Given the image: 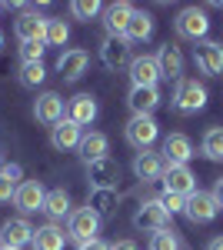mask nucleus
Returning <instances> with one entry per match:
<instances>
[{"label": "nucleus", "mask_w": 223, "mask_h": 250, "mask_svg": "<svg viewBox=\"0 0 223 250\" xmlns=\"http://www.w3.org/2000/svg\"><path fill=\"white\" fill-rule=\"evenodd\" d=\"M173 107H177L180 114H197V110H203L206 107V87L193 77L177 80V87H173Z\"/></svg>", "instance_id": "obj_1"}, {"label": "nucleus", "mask_w": 223, "mask_h": 250, "mask_svg": "<svg viewBox=\"0 0 223 250\" xmlns=\"http://www.w3.org/2000/svg\"><path fill=\"white\" fill-rule=\"evenodd\" d=\"M97 230H100V217L90 210V207H80V210L70 213L67 220V237L74 240L77 247H87L97 240Z\"/></svg>", "instance_id": "obj_2"}, {"label": "nucleus", "mask_w": 223, "mask_h": 250, "mask_svg": "<svg viewBox=\"0 0 223 250\" xmlns=\"http://www.w3.org/2000/svg\"><path fill=\"white\" fill-rule=\"evenodd\" d=\"M173 30H177L183 40L200 43V40H206L210 17H206V10H200V7H183V10L177 14V20H173Z\"/></svg>", "instance_id": "obj_3"}, {"label": "nucleus", "mask_w": 223, "mask_h": 250, "mask_svg": "<svg viewBox=\"0 0 223 250\" xmlns=\"http://www.w3.org/2000/svg\"><path fill=\"white\" fill-rule=\"evenodd\" d=\"M157 134H160V127H157L153 117H130V124H127V130H123L127 144H130L137 154H140V150H150L153 140H157Z\"/></svg>", "instance_id": "obj_4"}, {"label": "nucleus", "mask_w": 223, "mask_h": 250, "mask_svg": "<svg viewBox=\"0 0 223 250\" xmlns=\"http://www.w3.org/2000/svg\"><path fill=\"white\" fill-rule=\"evenodd\" d=\"M193 60H197V70L203 77H220L223 74V43H217V40H200L193 47Z\"/></svg>", "instance_id": "obj_5"}, {"label": "nucleus", "mask_w": 223, "mask_h": 250, "mask_svg": "<svg viewBox=\"0 0 223 250\" xmlns=\"http://www.w3.org/2000/svg\"><path fill=\"white\" fill-rule=\"evenodd\" d=\"M133 227L137 230H170V213L160 207V200H147V204H140L137 213H133Z\"/></svg>", "instance_id": "obj_6"}, {"label": "nucleus", "mask_w": 223, "mask_h": 250, "mask_svg": "<svg viewBox=\"0 0 223 250\" xmlns=\"http://www.w3.org/2000/svg\"><path fill=\"white\" fill-rule=\"evenodd\" d=\"M186 220L190 224H210L217 213H220V204H217V197L206 190H193L186 197Z\"/></svg>", "instance_id": "obj_7"}, {"label": "nucleus", "mask_w": 223, "mask_h": 250, "mask_svg": "<svg viewBox=\"0 0 223 250\" xmlns=\"http://www.w3.org/2000/svg\"><path fill=\"white\" fill-rule=\"evenodd\" d=\"M14 34L20 43H47V17H40L37 10H23L14 23Z\"/></svg>", "instance_id": "obj_8"}, {"label": "nucleus", "mask_w": 223, "mask_h": 250, "mask_svg": "<svg viewBox=\"0 0 223 250\" xmlns=\"http://www.w3.org/2000/svg\"><path fill=\"white\" fill-rule=\"evenodd\" d=\"M87 180L93 184V190H107V187H117V180H120V164H117L110 154L100 157V160L87 164Z\"/></svg>", "instance_id": "obj_9"}, {"label": "nucleus", "mask_w": 223, "mask_h": 250, "mask_svg": "<svg viewBox=\"0 0 223 250\" xmlns=\"http://www.w3.org/2000/svg\"><path fill=\"white\" fill-rule=\"evenodd\" d=\"M193 190H197V177L190 173V167L167 164V170H163V193H180V197H190Z\"/></svg>", "instance_id": "obj_10"}, {"label": "nucleus", "mask_w": 223, "mask_h": 250, "mask_svg": "<svg viewBox=\"0 0 223 250\" xmlns=\"http://www.w3.org/2000/svg\"><path fill=\"white\" fill-rule=\"evenodd\" d=\"M130 80H133V87H157V80H160V63H157V54L133 57L130 60Z\"/></svg>", "instance_id": "obj_11"}, {"label": "nucleus", "mask_w": 223, "mask_h": 250, "mask_svg": "<svg viewBox=\"0 0 223 250\" xmlns=\"http://www.w3.org/2000/svg\"><path fill=\"white\" fill-rule=\"evenodd\" d=\"M87 63H90V54H87V50H80V47L63 50V54L57 57V74L63 80H80L87 74Z\"/></svg>", "instance_id": "obj_12"}, {"label": "nucleus", "mask_w": 223, "mask_h": 250, "mask_svg": "<svg viewBox=\"0 0 223 250\" xmlns=\"http://www.w3.org/2000/svg\"><path fill=\"white\" fill-rule=\"evenodd\" d=\"M0 240L3 247H14V250H23L27 244H34V227L23 220V217H14L0 227Z\"/></svg>", "instance_id": "obj_13"}, {"label": "nucleus", "mask_w": 223, "mask_h": 250, "mask_svg": "<svg viewBox=\"0 0 223 250\" xmlns=\"http://www.w3.org/2000/svg\"><path fill=\"white\" fill-rule=\"evenodd\" d=\"M34 117H37L40 124H47V127H54L63 120V97L54 94V90H47V94H40L34 100Z\"/></svg>", "instance_id": "obj_14"}, {"label": "nucleus", "mask_w": 223, "mask_h": 250, "mask_svg": "<svg viewBox=\"0 0 223 250\" xmlns=\"http://www.w3.org/2000/svg\"><path fill=\"white\" fill-rule=\"evenodd\" d=\"M43 200H47V190L40 180H23L14 193V204H17L23 213H34V210H43Z\"/></svg>", "instance_id": "obj_15"}, {"label": "nucleus", "mask_w": 223, "mask_h": 250, "mask_svg": "<svg viewBox=\"0 0 223 250\" xmlns=\"http://www.w3.org/2000/svg\"><path fill=\"white\" fill-rule=\"evenodd\" d=\"M163 170H167V160H163V154H157V150H140V154L133 157V173H137L143 184L163 177Z\"/></svg>", "instance_id": "obj_16"}, {"label": "nucleus", "mask_w": 223, "mask_h": 250, "mask_svg": "<svg viewBox=\"0 0 223 250\" xmlns=\"http://www.w3.org/2000/svg\"><path fill=\"white\" fill-rule=\"evenodd\" d=\"M133 7L130 3H110L103 7V27H107V37H123L127 27H130Z\"/></svg>", "instance_id": "obj_17"}, {"label": "nucleus", "mask_w": 223, "mask_h": 250, "mask_svg": "<svg viewBox=\"0 0 223 250\" xmlns=\"http://www.w3.org/2000/svg\"><path fill=\"white\" fill-rule=\"evenodd\" d=\"M127 104H130L133 117H153V110L160 107V90L157 87H130Z\"/></svg>", "instance_id": "obj_18"}, {"label": "nucleus", "mask_w": 223, "mask_h": 250, "mask_svg": "<svg viewBox=\"0 0 223 250\" xmlns=\"http://www.w3.org/2000/svg\"><path fill=\"white\" fill-rule=\"evenodd\" d=\"M80 140H83V130L77 127L70 117H63L60 124L50 127V144H54L57 150H74V147H80Z\"/></svg>", "instance_id": "obj_19"}, {"label": "nucleus", "mask_w": 223, "mask_h": 250, "mask_svg": "<svg viewBox=\"0 0 223 250\" xmlns=\"http://www.w3.org/2000/svg\"><path fill=\"white\" fill-rule=\"evenodd\" d=\"M100 57L103 63L110 67V70H120V67H130V47H127V40L123 37H107L100 43Z\"/></svg>", "instance_id": "obj_20"}, {"label": "nucleus", "mask_w": 223, "mask_h": 250, "mask_svg": "<svg viewBox=\"0 0 223 250\" xmlns=\"http://www.w3.org/2000/svg\"><path fill=\"white\" fill-rule=\"evenodd\" d=\"M157 63H160V77L183 80V54H180V47L163 43V47L157 50Z\"/></svg>", "instance_id": "obj_21"}, {"label": "nucleus", "mask_w": 223, "mask_h": 250, "mask_svg": "<svg viewBox=\"0 0 223 250\" xmlns=\"http://www.w3.org/2000/svg\"><path fill=\"white\" fill-rule=\"evenodd\" d=\"M163 160L167 164H180V167H186V160L193 157V144H190V137L186 134H170L167 140H163Z\"/></svg>", "instance_id": "obj_22"}, {"label": "nucleus", "mask_w": 223, "mask_h": 250, "mask_svg": "<svg viewBox=\"0 0 223 250\" xmlns=\"http://www.w3.org/2000/svg\"><path fill=\"white\" fill-rule=\"evenodd\" d=\"M67 117L74 120L80 130H83L87 124H93V120H97V100H93L90 94H77L74 100L67 104Z\"/></svg>", "instance_id": "obj_23"}, {"label": "nucleus", "mask_w": 223, "mask_h": 250, "mask_svg": "<svg viewBox=\"0 0 223 250\" xmlns=\"http://www.w3.org/2000/svg\"><path fill=\"white\" fill-rule=\"evenodd\" d=\"M117 204H120V193H117V187H107V190H90V207L100 220H107V217H113L117 213Z\"/></svg>", "instance_id": "obj_24"}, {"label": "nucleus", "mask_w": 223, "mask_h": 250, "mask_svg": "<svg viewBox=\"0 0 223 250\" xmlns=\"http://www.w3.org/2000/svg\"><path fill=\"white\" fill-rule=\"evenodd\" d=\"M107 147H110V140H107V134H100V130H90V134H83V140H80V157L87 160V164H93V160H100V157H107Z\"/></svg>", "instance_id": "obj_25"}, {"label": "nucleus", "mask_w": 223, "mask_h": 250, "mask_svg": "<svg viewBox=\"0 0 223 250\" xmlns=\"http://www.w3.org/2000/svg\"><path fill=\"white\" fill-rule=\"evenodd\" d=\"M63 244H67V233L60 230L57 224H47V227L34 230V244L30 247L34 250H63Z\"/></svg>", "instance_id": "obj_26"}, {"label": "nucleus", "mask_w": 223, "mask_h": 250, "mask_svg": "<svg viewBox=\"0 0 223 250\" xmlns=\"http://www.w3.org/2000/svg\"><path fill=\"white\" fill-rule=\"evenodd\" d=\"M150 34H153V17H150L147 10H133L130 27H127L123 40H127V43H143V40H150Z\"/></svg>", "instance_id": "obj_27"}, {"label": "nucleus", "mask_w": 223, "mask_h": 250, "mask_svg": "<svg viewBox=\"0 0 223 250\" xmlns=\"http://www.w3.org/2000/svg\"><path fill=\"white\" fill-rule=\"evenodd\" d=\"M43 210L50 213L54 220H60V217H70V193L63 190V187H57V190H47V200H43Z\"/></svg>", "instance_id": "obj_28"}, {"label": "nucleus", "mask_w": 223, "mask_h": 250, "mask_svg": "<svg viewBox=\"0 0 223 250\" xmlns=\"http://www.w3.org/2000/svg\"><path fill=\"white\" fill-rule=\"evenodd\" d=\"M206 160H223V127H210L203 134V144H200Z\"/></svg>", "instance_id": "obj_29"}, {"label": "nucleus", "mask_w": 223, "mask_h": 250, "mask_svg": "<svg viewBox=\"0 0 223 250\" xmlns=\"http://www.w3.org/2000/svg\"><path fill=\"white\" fill-rule=\"evenodd\" d=\"M67 40H70V23L60 17H50L47 20V43L50 47H63Z\"/></svg>", "instance_id": "obj_30"}, {"label": "nucleus", "mask_w": 223, "mask_h": 250, "mask_svg": "<svg viewBox=\"0 0 223 250\" xmlns=\"http://www.w3.org/2000/svg\"><path fill=\"white\" fill-rule=\"evenodd\" d=\"M47 80V67L43 63H23L20 67V83L23 87H40Z\"/></svg>", "instance_id": "obj_31"}, {"label": "nucleus", "mask_w": 223, "mask_h": 250, "mask_svg": "<svg viewBox=\"0 0 223 250\" xmlns=\"http://www.w3.org/2000/svg\"><path fill=\"white\" fill-rule=\"evenodd\" d=\"M100 10H103V7H100L97 0H74V3H70V14H74L77 20H93Z\"/></svg>", "instance_id": "obj_32"}, {"label": "nucleus", "mask_w": 223, "mask_h": 250, "mask_svg": "<svg viewBox=\"0 0 223 250\" xmlns=\"http://www.w3.org/2000/svg\"><path fill=\"white\" fill-rule=\"evenodd\" d=\"M157 200H160V207H163L170 217H173V213H183V210H186V197H180V193H160Z\"/></svg>", "instance_id": "obj_33"}, {"label": "nucleus", "mask_w": 223, "mask_h": 250, "mask_svg": "<svg viewBox=\"0 0 223 250\" xmlns=\"http://www.w3.org/2000/svg\"><path fill=\"white\" fill-rule=\"evenodd\" d=\"M150 250H177L173 230H157V233H150Z\"/></svg>", "instance_id": "obj_34"}, {"label": "nucleus", "mask_w": 223, "mask_h": 250, "mask_svg": "<svg viewBox=\"0 0 223 250\" xmlns=\"http://www.w3.org/2000/svg\"><path fill=\"white\" fill-rule=\"evenodd\" d=\"M43 50H47V43H23L20 47V60L23 63H40L43 60Z\"/></svg>", "instance_id": "obj_35"}, {"label": "nucleus", "mask_w": 223, "mask_h": 250, "mask_svg": "<svg viewBox=\"0 0 223 250\" xmlns=\"http://www.w3.org/2000/svg\"><path fill=\"white\" fill-rule=\"evenodd\" d=\"M17 180H10L7 173H0V204H7V200H14V193H17Z\"/></svg>", "instance_id": "obj_36"}, {"label": "nucleus", "mask_w": 223, "mask_h": 250, "mask_svg": "<svg viewBox=\"0 0 223 250\" xmlns=\"http://www.w3.org/2000/svg\"><path fill=\"white\" fill-rule=\"evenodd\" d=\"M0 173H7L10 180H17V184H23V167L20 164H3V170Z\"/></svg>", "instance_id": "obj_37"}, {"label": "nucleus", "mask_w": 223, "mask_h": 250, "mask_svg": "<svg viewBox=\"0 0 223 250\" xmlns=\"http://www.w3.org/2000/svg\"><path fill=\"white\" fill-rule=\"evenodd\" d=\"M110 250H137V244L133 240H117V244H110Z\"/></svg>", "instance_id": "obj_38"}, {"label": "nucleus", "mask_w": 223, "mask_h": 250, "mask_svg": "<svg viewBox=\"0 0 223 250\" xmlns=\"http://www.w3.org/2000/svg\"><path fill=\"white\" fill-rule=\"evenodd\" d=\"M213 197H217V204L223 207V177L217 180V184H213Z\"/></svg>", "instance_id": "obj_39"}, {"label": "nucleus", "mask_w": 223, "mask_h": 250, "mask_svg": "<svg viewBox=\"0 0 223 250\" xmlns=\"http://www.w3.org/2000/svg\"><path fill=\"white\" fill-rule=\"evenodd\" d=\"M80 250H110V244H103V240H93V244H87V247Z\"/></svg>", "instance_id": "obj_40"}, {"label": "nucleus", "mask_w": 223, "mask_h": 250, "mask_svg": "<svg viewBox=\"0 0 223 250\" xmlns=\"http://www.w3.org/2000/svg\"><path fill=\"white\" fill-rule=\"evenodd\" d=\"M206 250H223V237H213V240L206 244Z\"/></svg>", "instance_id": "obj_41"}, {"label": "nucleus", "mask_w": 223, "mask_h": 250, "mask_svg": "<svg viewBox=\"0 0 223 250\" xmlns=\"http://www.w3.org/2000/svg\"><path fill=\"white\" fill-rule=\"evenodd\" d=\"M0 47H3V30H0Z\"/></svg>", "instance_id": "obj_42"}, {"label": "nucleus", "mask_w": 223, "mask_h": 250, "mask_svg": "<svg viewBox=\"0 0 223 250\" xmlns=\"http://www.w3.org/2000/svg\"><path fill=\"white\" fill-rule=\"evenodd\" d=\"M0 170H3V160H0Z\"/></svg>", "instance_id": "obj_43"}, {"label": "nucleus", "mask_w": 223, "mask_h": 250, "mask_svg": "<svg viewBox=\"0 0 223 250\" xmlns=\"http://www.w3.org/2000/svg\"><path fill=\"white\" fill-rule=\"evenodd\" d=\"M0 250H3V240H0Z\"/></svg>", "instance_id": "obj_44"}, {"label": "nucleus", "mask_w": 223, "mask_h": 250, "mask_svg": "<svg viewBox=\"0 0 223 250\" xmlns=\"http://www.w3.org/2000/svg\"><path fill=\"white\" fill-rule=\"evenodd\" d=\"M3 250H14V247H3Z\"/></svg>", "instance_id": "obj_45"}]
</instances>
